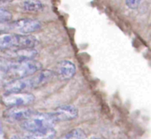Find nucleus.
<instances>
[{
	"label": "nucleus",
	"mask_w": 151,
	"mask_h": 139,
	"mask_svg": "<svg viewBox=\"0 0 151 139\" xmlns=\"http://www.w3.org/2000/svg\"><path fill=\"white\" fill-rule=\"evenodd\" d=\"M42 69V65L35 59L11 60L2 58L1 71L8 81L31 76Z\"/></svg>",
	"instance_id": "obj_1"
},
{
	"label": "nucleus",
	"mask_w": 151,
	"mask_h": 139,
	"mask_svg": "<svg viewBox=\"0 0 151 139\" xmlns=\"http://www.w3.org/2000/svg\"><path fill=\"white\" fill-rule=\"evenodd\" d=\"M57 122L52 112L41 113L36 111L30 118L21 122L20 127L27 132H35L54 129Z\"/></svg>",
	"instance_id": "obj_2"
},
{
	"label": "nucleus",
	"mask_w": 151,
	"mask_h": 139,
	"mask_svg": "<svg viewBox=\"0 0 151 139\" xmlns=\"http://www.w3.org/2000/svg\"><path fill=\"white\" fill-rule=\"evenodd\" d=\"M37 44V38L31 35L2 34L0 36V49L2 51L9 49L35 48Z\"/></svg>",
	"instance_id": "obj_3"
},
{
	"label": "nucleus",
	"mask_w": 151,
	"mask_h": 139,
	"mask_svg": "<svg viewBox=\"0 0 151 139\" xmlns=\"http://www.w3.org/2000/svg\"><path fill=\"white\" fill-rule=\"evenodd\" d=\"M35 100L33 94L29 92L9 93L2 96V103L6 107L13 106H27L32 105Z\"/></svg>",
	"instance_id": "obj_4"
},
{
	"label": "nucleus",
	"mask_w": 151,
	"mask_h": 139,
	"mask_svg": "<svg viewBox=\"0 0 151 139\" xmlns=\"http://www.w3.org/2000/svg\"><path fill=\"white\" fill-rule=\"evenodd\" d=\"M36 111L27 106H13L7 107L3 113V118L11 123L21 122L30 118Z\"/></svg>",
	"instance_id": "obj_5"
},
{
	"label": "nucleus",
	"mask_w": 151,
	"mask_h": 139,
	"mask_svg": "<svg viewBox=\"0 0 151 139\" xmlns=\"http://www.w3.org/2000/svg\"><path fill=\"white\" fill-rule=\"evenodd\" d=\"M6 26L10 30H16L24 35H30L39 31L42 28V23L39 20L33 19H21L12 21L6 24Z\"/></svg>",
	"instance_id": "obj_6"
},
{
	"label": "nucleus",
	"mask_w": 151,
	"mask_h": 139,
	"mask_svg": "<svg viewBox=\"0 0 151 139\" xmlns=\"http://www.w3.org/2000/svg\"><path fill=\"white\" fill-rule=\"evenodd\" d=\"M32 89H35L32 75L26 77V78H19V79L8 81L4 85V94L27 92V90H32Z\"/></svg>",
	"instance_id": "obj_7"
},
{
	"label": "nucleus",
	"mask_w": 151,
	"mask_h": 139,
	"mask_svg": "<svg viewBox=\"0 0 151 139\" xmlns=\"http://www.w3.org/2000/svg\"><path fill=\"white\" fill-rule=\"evenodd\" d=\"M38 52L35 48H20V49H9L3 51L4 59L11 60H28L35 59Z\"/></svg>",
	"instance_id": "obj_8"
},
{
	"label": "nucleus",
	"mask_w": 151,
	"mask_h": 139,
	"mask_svg": "<svg viewBox=\"0 0 151 139\" xmlns=\"http://www.w3.org/2000/svg\"><path fill=\"white\" fill-rule=\"evenodd\" d=\"M56 121L59 122H70L78 118L79 110L73 105H64L57 107L52 112Z\"/></svg>",
	"instance_id": "obj_9"
},
{
	"label": "nucleus",
	"mask_w": 151,
	"mask_h": 139,
	"mask_svg": "<svg viewBox=\"0 0 151 139\" xmlns=\"http://www.w3.org/2000/svg\"><path fill=\"white\" fill-rule=\"evenodd\" d=\"M76 74V67L73 62L70 60H61L56 66L55 75L60 81H68L72 79Z\"/></svg>",
	"instance_id": "obj_10"
},
{
	"label": "nucleus",
	"mask_w": 151,
	"mask_h": 139,
	"mask_svg": "<svg viewBox=\"0 0 151 139\" xmlns=\"http://www.w3.org/2000/svg\"><path fill=\"white\" fill-rule=\"evenodd\" d=\"M54 75H55V72L52 70H48V69H44V70L42 69L36 74L33 75L32 78H33L35 89L42 87L48 83H50L54 77Z\"/></svg>",
	"instance_id": "obj_11"
},
{
	"label": "nucleus",
	"mask_w": 151,
	"mask_h": 139,
	"mask_svg": "<svg viewBox=\"0 0 151 139\" xmlns=\"http://www.w3.org/2000/svg\"><path fill=\"white\" fill-rule=\"evenodd\" d=\"M56 137V130L50 129L46 130H40L35 132H27L23 139H54Z\"/></svg>",
	"instance_id": "obj_12"
},
{
	"label": "nucleus",
	"mask_w": 151,
	"mask_h": 139,
	"mask_svg": "<svg viewBox=\"0 0 151 139\" xmlns=\"http://www.w3.org/2000/svg\"><path fill=\"white\" fill-rule=\"evenodd\" d=\"M20 8L27 12H38L43 10L44 5L39 0H23L20 3Z\"/></svg>",
	"instance_id": "obj_13"
},
{
	"label": "nucleus",
	"mask_w": 151,
	"mask_h": 139,
	"mask_svg": "<svg viewBox=\"0 0 151 139\" xmlns=\"http://www.w3.org/2000/svg\"><path fill=\"white\" fill-rule=\"evenodd\" d=\"M64 139H88L87 135L81 129H73L66 133L64 137Z\"/></svg>",
	"instance_id": "obj_14"
},
{
	"label": "nucleus",
	"mask_w": 151,
	"mask_h": 139,
	"mask_svg": "<svg viewBox=\"0 0 151 139\" xmlns=\"http://www.w3.org/2000/svg\"><path fill=\"white\" fill-rule=\"evenodd\" d=\"M12 13L4 9V7H1L0 8V22H1V25H6L10 22H12Z\"/></svg>",
	"instance_id": "obj_15"
},
{
	"label": "nucleus",
	"mask_w": 151,
	"mask_h": 139,
	"mask_svg": "<svg viewBox=\"0 0 151 139\" xmlns=\"http://www.w3.org/2000/svg\"><path fill=\"white\" fill-rule=\"evenodd\" d=\"M143 0H125L126 4L130 9H137Z\"/></svg>",
	"instance_id": "obj_16"
},
{
	"label": "nucleus",
	"mask_w": 151,
	"mask_h": 139,
	"mask_svg": "<svg viewBox=\"0 0 151 139\" xmlns=\"http://www.w3.org/2000/svg\"><path fill=\"white\" fill-rule=\"evenodd\" d=\"M10 139H19V138L17 135H12V136L10 138Z\"/></svg>",
	"instance_id": "obj_17"
},
{
	"label": "nucleus",
	"mask_w": 151,
	"mask_h": 139,
	"mask_svg": "<svg viewBox=\"0 0 151 139\" xmlns=\"http://www.w3.org/2000/svg\"><path fill=\"white\" fill-rule=\"evenodd\" d=\"M89 139H104V138H96V137H94V138H91Z\"/></svg>",
	"instance_id": "obj_18"
},
{
	"label": "nucleus",
	"mask_w": 151,
	"mask_h": 139,
	"mask_svg": "<svg viewBox=\"0 0 151 139\" xmlns=\"http://www.w3.org/2000/svg\"><path fill=\"white\" fill-rule=\"evenodd\" d=\"M2 2H10V1H12V0H1Z\"/></svg>",
	"instance_id": "obj_19"
},
{
	"label": "nucleus",
	"mask_w": 151,
	"mask_h": 139,
	"mask_svg": "<svg viewBox=\"0 0 151 139\" xmlns=\"http://www.w3.org/2000/svg\"><path fill=\"white\" fill-rule=\"evenodd\" d=\"M54 139H58V138H54Z\"/></svg>",
	"instance_id": "obj_20"
}]
</instances>
